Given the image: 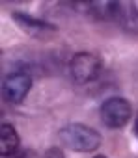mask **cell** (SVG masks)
<instances>
[{
    "mask_svg": "<svg viewBox=\"0 0 138 158\" xmlns=\"http://www.w3.org/2000/svg\"><path fill=\"white\" fill-rule=\"evenodd\" d=\"M45 158H65V156H63L62 149H58V147H50V149L45 152Z\"/></svg>",
    "mask_w": 138,
    "mask_h": 158,
    "instance_id": "8",
    "label": "cell"
},
{
    "mask_svg": "<svg viewBox=\"0 0 138 158\" xmlns=\"http://www.w3.org/2000/svg\"><path fill=\"white\" fill-rule=\"evenodd\" d=\"M19 145H21V139L15 127L10 123H2V127H0V152H2V156L6 158L15 154L19 151Z\"/></svg>",
    "mask_w": 138,
    "mask_h": 158,
    "instance_id": "6",
    "label": "cell"
},
{
    "mask_svg": "<svg viewBox=\"0 0 138 158\" xmlns=\"http://www.w3.org/2000/svg\"><path fill=\"white\" fill-rule=\"evenodd\" d=\"M101 121L108 128H121L132 117V106L123 97H110L101 104Z\"/></svg>",
    "mask_w": 138,
    "mask_h": 158,
    "instance_id": "3",
    "label": "cell"
},
{
    "mask_svg": "<svg viewBox=\"0 0 138 158\" xmlns=\"http://www.w3.org/2000/svg\"><path fill=\"white\" fill-rule=\"evenodd\" d=\"M101 73V58L93 52H77L69 61V74L75 84L84 86L93 82Z\"/></svg>",
    "mask_w": 138,
    "mask_h": 158,
    "instance_id": "2",
    "label": "cell"
},
{
    "mask_svg": "<svg viewBox=\"0 0 138 158\" xmlns=\"http://www.w3.org/2000/svg\"><path fill=\"white\" fill-rule=\"evenodd\" d=\"M93 13V17L97 19H103V21H114L121 15V10L123 6L118 4V2H95V4H90L88 6Z\"/></svg>",
    "mask_w": 138,
    "mask_h": 158,
    "instance_id": "7",
    "label": "cell"
},
{
    "mask_svg": "<svg viewBox=\"0 0 138 158\" xmlns=\"http://www.w3.org/2000/svg\"><path fill=\"white\" fill-rule=\"evenodd\" d=\"M32 89V76L24 71L10 73L2 82V97L10 104H21Z\"/></svg>",
    "mask_w": 138,
    "mask_h": 158,
    "instance_id": "4",
    "label": "cell"
},
{
    "mask_svg": "<svg viewBox=\"0 0 138 158\" xmlns=\"http://www.w3.org/2000/svg\"><path fill=\"white\" fill-rule=\"evenodd\" d=\"M136 134H138V119H136Z\"/></svg>",
    "mask_w": 138,
    "mask_h": 158,
    "instance_id": "10",
    "label": "cell"
},
{
    "mask_svg": "<svg viewBox=\"0 0 138 158\" xmlns=\"http://www.w3.org/2000/svg\"><path fill=\"white\" fill-rule=\"evenodd\" d=\"M13 21L21 26V30H24L28 35L32 37H37V39H47V37H52L56 32H58V26L56 24H50L43 19H36L24 11H13L11 13Z\"/></svg>",
    "mask_w": 138,
    "mask_h": 158,
    "instance_id": "5",
    "label": "cell"
},
{
    "mask_svg": "<svg viewBox=\"0 0 138 158\" xmlns=\"http://www.w3.org/2000/svg\"><path fill=\"white\" fill-rule=\"evenodd\" d=\"M60 141L75 152H93L101 147V134L84 123H69L60 128Z\"/></svg>",
    "mask_w": 138,
    "mask_h": 158,
    "instance_id": "1",
    "label": "cell"
},
{
    "mask_svg": "<svg viewBox=\"0 0 138 158\" xmlns=\"http://www.w3.org/2000/svg\"><path fill=\"white\" fill-rule=\"evenodd\" d=\"M93 158H106V156H105V154H95Z\"/></svg>",
    "mask_w": 138,
    "mask_h": 158,
    "instance_id": "9",
    "label": "cell"
}]
</instances>
